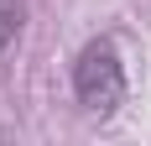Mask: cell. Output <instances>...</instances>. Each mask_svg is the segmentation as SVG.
Wrapping results in <instances>:
<instances>
[{"label":"cell","mask_w":151,"mask_h":146,"mask_svg":"<svg viewBox=\"0 0 151 146\" xmlns=\"http://www.w3.org/2000/svg\"><path fill=\"white\" fill-rule=\"evenodd\" d=\"M73 94H78V104H83L89 115H99V120L120 110V99H125V63H120V52H115L109 37H99V42H89L78 52V63H73Z\"/></svg>","instance_id":"1"},{"label":"cell","mask_w":151,"mask_h":146,"mask_svg":"<svg viewBox=\"0 0 151 146\" xmlns=\"http://www.w3.org/2000/svg\"><path fill=\"white\" fill-rule=\"evenodd\" d=\"M21 16H26V11H21V0H0V52L21 37Z\"/></svg>","instance_id":"2"}]
</instances>
